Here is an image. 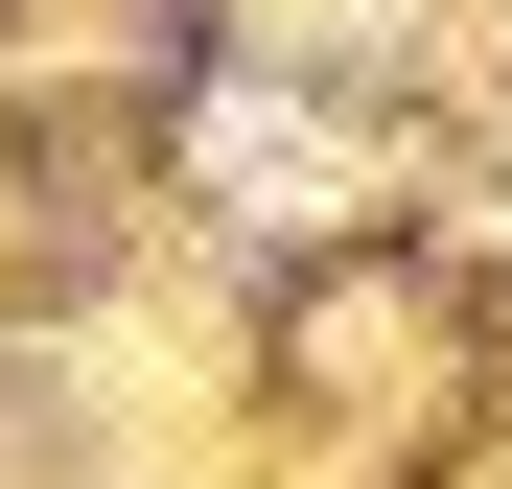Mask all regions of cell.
Listing matches in <instances>:
<instances>
[{"label":"cell","instance_id":"obj_1","mask_svg":"<svg viewBox=\"0 0 512 489\" xmlns=\"http://www.w3.org/2000/svg\"><path fill=\"white\" fill-rule=\"evenodd\" d=\"M210 187H256V210H326V187H350V140H326V117H210Z\"/></svg>","mask_w":512,"mask_h":489}]
</instances>
